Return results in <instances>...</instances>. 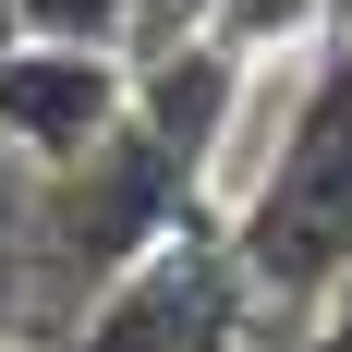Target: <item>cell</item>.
<instances>
[{
	"mask_svg": "<svg viewBox=\"0 0 352 352\" xmlns=\"http://www.w3.org/2000/svg\"><path fill=\"white\" fill-rule=\"evenodd\" d=\"M231 243H243L267 316H292V304H316L328 280H352V49H328V61L304 73V98H292V122H280V158H267V182L243 195Z\"/></svg>",
	"mask_w": 352,
	"mask_h": 352,
	"instance_id": "6da1fadb",
	"label": "cell"
},
{
	"mask_svg": "<svg viewBox=\"0 0 352 352\" xmlns=\"http://www.w3.org/2000/svg\"><path fill=\"white\" fill-rule=\"evenodd\" d=\"M255 328H267V292H255L243 243L207 231V219H182L134 267H109L85 292L61 352H255Z\"/></svg>",
	"mask_w": 352,
	"mask_h": 352,
	"instance_id": "7a4b0ae2",
	"label": "cell"
},
{
	"mask_svg": "<svg viewBox=\"0 0 352 352\" xmlns=\"http://www.w3.org/2000/svg\"><path fill=\"white\" fill-rule=\"evenodd\" d=\"M182 219H195V158H170V146L122 109L85 158L36 170V267H61L73 292H98L109 267H134L158 231H182Z\"/></svg>",
	"mask_w": 352,
	"mask_h": 352,
	"instance_id": "3957f363",
	"label": "cell"
},
{
	"mask_svg": "<svg viewBox=\"0 0 352 352\" xmlns=\"http://www.w3.org/2000/svg\"><path fill=\"white\" fill-rule=\"evenodd\" d=\"M134 109V49H98V36H12L0 49V146L61 170Z\"/></svg>",
	"mask_w": 352,
	"mask_h": 352,
	"instance_id": "277c9868",
	"label": "cell"
},
{
	"mask_svg": "<svg viewBox=\"0 0 352 352\" xmlns=\"http://www.w3.org/2000/svg\"><path fill=\"white\" fill-rule=\"evenodd\" d=\"M231 109H243V49H219L207 25L170 36V49H134V122L170 146V158L207 170L219 134H231Z\"/></svg>",
	"mask_w": 352,
	"mask_h": 352,
	"instance_id": "5b68a950",
	"label": "cell"
},
{
	"mask_svg": "<svg viewBox=\"0 0 352 352\" xmlns=\"http://www.w3.org/2000/svg\"><path fill=\"white\" fill-rule=\"evenodd\" d=\"M316 25H328V0H207V36H219V49H243V61L304 49Z\"/></svg>",
	"mask_w": 352,
	"mask_h": 352,
	"instance_id": "8992f818",
	"label": "cell"
},
{
	"mask_svg": "<svg viewBox=\"0 0 352 352\" xmlns=\"http://www.w3.org/2000/svg\"><path fill=\"white\" fill-rule=\"evenodd\" d=\"M25 36H98V49H134V0H12Z\"/></svg>",
	"mask_w": 352,
	"mask_h": 352,
	"instance_id": "52a82bcc",
	"label": "cell"
}]
</instances>
